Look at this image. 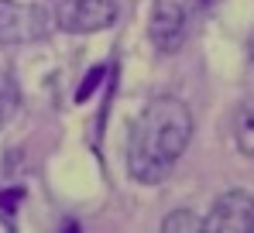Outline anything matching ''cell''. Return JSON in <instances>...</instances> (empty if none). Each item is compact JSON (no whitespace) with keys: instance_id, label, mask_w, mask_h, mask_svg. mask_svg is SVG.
<instances>
[{"instance_id":"cell-8","label":"cell","mask_w":254,"mask_h":233,"mask_svg":"<svg viewBox=\"0 0 254 233\" xmlns=\"http://www.w3.org/2000/svg\"><path fill=\"white\" fill-rule=\"evenodd\" d=\"M162 230L165 233H203V216H196L189 209H179V213H169L162 220Z\"/></svg>"},{"instance_id":"cell-5","label":"cell","mask_w":254,"mask_h":233,"mask_svg":"<svg viewBox=\"0 0 254 233\" xmlns=\"http://www.w3.org/2000/svg\"><path fill=\"white\" fill-rule=\"evenodd\" d=\"M206 233H254V195L227 192L213 202L210 216L203 220Z\"/></svg>"},{"instance_id":"cell-7","label":"cell","mask_w":254,"mask_h":233,"mask_svg":"<svg viewBox=\"0 0 254 233\" xmlns=\"http://www.w3.org/2000/svg\"><path fill=\"white\" fill-rule=\"evenodd\" d=\"M17 107H21V89H17V79L10 76V72H3V69H0V130L14 120Z\"/></svg>"},{"instance_id":"cell-3","label":"cell","mask_w":254,"mask_h":233,"mask_svg":"<svg viewBox=\"0 0 254 233\" xmlns=\"http://www.w3.org/2000/svg\"><path fill=\"white\" fill-rule=\"evenodd\" d=\"M48 35V14L38 3L24 0H0V41L3 45H28Z\"/></svg>"},{"instance_id":"cell-4","label":"cell","mask_w":254,"mask_h":233,"mask_svg":"<svg viewBox=\"0 0 254 233\" xmlns=\"http://www.w3.org/2000/svg\"><path fill=\"white\" fill-rule=\"evenodd\" d=\"M62 31L72 35H96L117 21V3L114 0H62L55 14Z\"/></svg>"},{"instance_id":"cell-1","label":"cell","mask_w":254,"mask_h":233,"mask_svg":"<svg viewBox=\"0 0 254 233\" xmlns=\"http://www.w3.org/2000/svg\"><path fill=\"white\" fill-rule=\"evenodd\" d=\"M192 137V114L175 96H155L130 130L127 144V168L130 178L141 185H158L169 178L175 161L189 148Z\"/></svg>"},{"instance_id":"cell-9","label":"cell","mask_w":254,"mask_h":233,"mask_svg":"<svg viewBox=\"0 0 254 233\" xmlns=\"http://www.w3.org/2000/svg\"><path fill=\"white\" fill-rule=\"evenodd\" d=\"M100 79H103V69H96V72H89V76H86V86L79 89V103L89 96V89H96V82H100Z\"/></svg>"},{"instance_id":"cell-2","label":"cell","mask_w":254,"mask_h":233,"mask_svg":"<svg viewBox=\"0 0 254 233\" xmlns=\"http://www.w3.org/2000/svg\"><path fill=\"white\" fill-rule=\"evenodd\" d=\"M192 3L196 0H155L151 3V24L148 35L158 52H179L186 31H189V17H192Z\"/></svg>"},{"instance_id":"cell-6","label":"cell","mask_w":254,"mask_h":233,"mask_svg":"<svg viewBox=\"0 0 254 233\" xmlns=\"http://www.w3.org/2000/svg\"><path fill=\"white\" fill-rule=\"evenodd\" d=\"M234 141H237V151L241 155L254 158V100L244 103L237 116H234Z\"/></svg>"}]
</instances>
